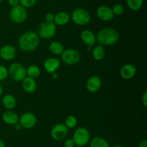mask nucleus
<instances>
[{"label": "nucleus", "mask_w": 147, "mask_h": 147, "mask_svg": "<svg viewBox=\"0 0 147 147\" xmlns=\"http://www.w3.org/2000/svg\"><path fill=\"white\" fill-rule=\"evenodd\" d=\"M8 73L11 78L17 82H22L27 77L26 68L19 63H11L8 67Z\"/></svg>", "instance_id": "nucleus-5"}, {"label": "nucleus", "mask_w": 147, "mask_h": 147, "mask_svg": "<svg viewBox=\"0 0 147 147\" xmlns=\"http://www.w3.org/2000/svg\"><path fill=\"white\" fill-rule=\"evenodd\" d=\"M70 18L73 22L79 26L88 24L91 21V15L88 11L83 8H76L72 11Z\"/></svg>", "instance_id": "nucleus-3"}, {"label": "nucleus", "mask_w": 147, "mask_h": 147, "mask_svg": "<svg viewBox=\"0 0 147 147\" xmlns=\"http://www.w3.org/2000/svg\"><path fill=\"white\" fill-rule=\"evenodd\" d=\"M64 124L65 125L67 129H74L78 125V119L77 118L73 115L67 116L66 119H65Z\"/></svg>", "instance_id": "nucleus-26"}, {"label": "nucleus", "mask_w": 147, "mask_h": 147, "mask_svg": "<svg viewBox=\"0 0 147 147\" xmlns=\"http://www.w3.org/2000/svg\"><path fill=\"white\" fill-rule=\"evenodd\" d=\"M96 14L99 20L103 22H109L114 18L111 8L109 6L101 5L97 9Z\"/></svg>", "instance_id": "nucleus-14"}, {"label": "nucleus", "mask_w": 147, "mask_h": 147, "mask_svg": "<svg viewBox=\"0 0 147 147\" xmlns=\"http://www.w3.org/2000/svg\"><path fill=\"white\" fill-rule=\"evenodd\" d=\"M22 88L23 90L27 93H32L37 90V84L35 79L31 78L26 77L24 80L22 81Z\"/></svg>", "instance_id": "nucleus-18"}, {"label": "nucleus", "mask_w": 147, "mask_h": 147, "mask_svg": "<svg viewBox=\"0 0 147 147\" xmlns=\"http://www.w3.org/2000/svg\"><path fill=\"white\" fill-rule=\"evenodd\" d=\"M61 65L60 60L57 57H49L43 63V67L45 71L50 74L56 73Z\"/></svg>", "instance_id": "nucleus-12"}, {"label": "nucleus", "mask_w": 147, "mask_h": 147, "mask_svg": "<svg viewBox=\"0 0 147 147\" xmlns=\"http://www.w3.org/2000/svg\"><path fill=\"white\" fill-rule=\"evenodd\" d=\"M114 16H121L124 13V7L121 4H116L111 8Z\"/></svg>", "instance_id": "nucleus-27"}, {"label": "nucleus", "mask_w": 147, "mask_h": 147, "mask_svg": "<svg viewBox=\"0 0 147 147\" xmlns=\"http://www.w3.org/2000/svg\"><path fill=\"white\" fill-rule=\"evenodd\" d=\"M45 1H48V0H45Z\"/></svg>", "instance_id": "nucleus-42"}, {"label": "nucleus", "mask_w": 147, "mask_h": 147, "mask_svg": "<svg viewBox=\"0 0 147 147\" xmlns=\"http://www.w3.org/2000/svg\"><path fill=\"white\" fill-rule=\"evenodd\" d=\"M72 139L74 142L76 146L84 147L90 142V131L85 127L78 128L73 133Z\"/></svg>", "instance_id": "nucleus-4"}, {"label": "nucleus", "mask_w": 147, "mask_h": 147, "mask_svg": "<svg viewBox=\"0 0 147 147\" xmlns=\"http://www.w3.org/2000/svg\"><path fill=\"white\" fill-rule=\"evenodd\" d=\"M57 32V26L54 22H42L38 27L37 34L39 37L45 40L50 39L54 37Z\"/></svg>", "instance_id": "nucleus-7"}, {"label": "nucleus", "mask_w": 147, "mask_h": 147, "mask_svg": "<svg viewBox=\"0 0 147 147\" xmlns=\"http://www.w3.org/2000/svg\"><path fill=\"white\" fill-rule=\"evenodd\" d=\"M17 55V50L11 45H5L0 48V57L6 61L14 60Z\"/></svg>", "instance_id": "nucleus-11"}, {"label": "nucleus", "mask_w": 147, "mask_h": 147, "mask_svg": "<svg viewBox=\"0 0 147 147\" xmlns=\"http://www.w3.org/2000/svg\"><path fill=\"white\" fill-rule=\"evenodd\" d=\"M96 42L102 46H111L119 40V33L113 27H104L96 34Z\"/></svg>", "instance_id": "nucleus-2"}, {"label": "nucleus", "mask_w": 147, "mask_h": 147, "mask_svg": "<svg viewBox=\"0 0 147 147\" xmlns=\"http://www.w3.org/2000/svg\"><path fill=\"white\" fill-rule=\"evenodd\" d=\"M14 129H15V130H17V131H20V130H21L22 129V126H21V125H20L19 123H16L15 125H14Z\"/></svg>", "instance_id": "nucleus-35"}, {"label": "nucleus", "mask_w": 147, "mask_h": 147, "mask_svg": "<svg viewBox=\"0 0 147 147\" xmlns=\"http://www.w3.org/2000/svg\"><path fill=\"white\" fill-rule=\"evenodd\" d=\"M106 56V50L104 47L100 45H96L92 50V57L96 61H100Z\"/></svg>", "instance_id": "nucleus-21"}, {"label": "nucleus", "mask_w": 147, "mask_h": 147, "mask_svg": "<svg viewBox=\"0 0 147 147\" xmlns=\"http://www.w3.org/2000/svg\"><path fill=\"white\" fill-rule=\"evenodd\" d=\"M2 105L7 110H12L17 106V100L13 95H4L2 98Z\"/></svg>", "instance_id": "nucleus-20"}, {"label": "nucleus", "mask_w": 147, "mask_h": 147, "mask_svg": "<svg viewBox=\"0 0 147 147\" xmlns=\"http://www.w3.org/2000/svg\"><path fill=\"white\" fill-rule=\"evenodd\" d=\"M40 37L34 31H27L20 36L18 39V45L20 50L26 53L33 52L40 45Z\"/></svg>", "instance_id": "nucleus-1"}, {"label": "nucleus", "mask_w": 147, "mask_h": 147, "mask_svg": "<svg viewBox=\"0 0 147 147\" xmlns=\"http://www.w3.org/2000/svg\"><path fill=\"white\" fill-rule=\"evenodd\" d=\"M0 147H6L5 143H4V141L1 139H0Z\"/></svg>", "instance_id": "nucleus-36"}, {"label": "nucleus", "mask_w": 147, "mask_h": 147, "mask_svg": "<svg viewBox=\"0 0 147 147\" xmlns=\"http://www.w3.org/2000/svg\"><path fill=\"white\" fill-rule=\"evenodd\" d=\"M64 146L65 147H75L76 144H75L74 142L72 139H67L64 142Z\"/></svg>", "instance_id": "nucleus-31"}, {"label": "nucleus", "mask_w": 147, "mask_h": 147, "mask_svg": "<svg viewBox=\"0 0 147 147\" xmlns=\"http://www.w3.org/2000/svg\"><path fill=\"white\" fill-rule=\"evenodd\" d=\"M3 1H4V0H0V3H1V2H2Z\"/></svg>", "instance_id": "nucleus-40"}, {"label": "nucleus", "mask_w": 147, "mask_h": 147, "mask_svg": "<svg viewBox=\"0 0 147 147\" xmlns=\"http://www.w3.org/2000/svg\"><path fill=\"white\" fill-rule=\"evenodd\" d=\"M37 0H20V5L24 8H31L37 4Z\"/></svg>", "instance_id": "nucleus-28"}, {"label": "nucleus", "mask_w": 147, "mask_h": 147, "mask_svg": "<svg viewBox=\"0 0 147 147\" xmlns=\"http://www.w3.org/2000/svg\"><path fill=\"white\" fill-rule=\"evenodd\" d=\"M55 14L52 12H48L45 15V22H54Z\"/></svg>", "instance_id": "nucleus-30"}, {"label": "nucleus", "mask_w": 147, "mask_h": 147, "mask_svg": "<svg viewBox=\"0 0 147 147\" xmlns=\"http://www.w3.org/2000/svg\"><path fill=\"white\" fill-rule=\"evenodd\" d=\"M113 147H125L123 146H122V145H116V146H113Z\"/></svg>", "instance_id": "nucleus-39"}, {"label": "nucleus", "mask_w": 147, "mask_h": 147, "mask_svg": "<svg viewBox=\"0 0 147 147\" xmlns=\"http://www.w3.org/2000/svg\"><path fill=\"white\" fill-rule=\"evenodd\" d=\"M86 89L89 93H97L102 86V80L100 77L97 76H90L86 81Z\"/></svg>", "instance_id": "nucleus-13"}, {"label": "nucleus", "mask_w": 147, "mask_h": 147, "mask_svg": "<svg viewBox=\"0 0 147 147\" xmlns=\"http://www.w3.org/2000/svg\"><path fill=\"white\" fill-rule=\"evenodd\" d=\"M144 0H126L128 7L132 11H138L142 7Z\"/></svg>", "instance_id": "nucleus-25"}, {"label": "nucleus", "mask_w": 147, "mask_h": 147, "mask_svg": "<svg viewBox=\"0 0 147 147\" xmlns=\"http://www.w3.org/2000/svg\"><path fill=\"white\" fill-rule=\"evenodd\" d=\"M1 119L6 124L14 126L19 122L20 116L12 110H7L2 113Z\"/></svg>", "instance_id": "nucleus-17"}, {"label": "nucleus", "mask_w": 147, "mask_h": 147, "mask_svg": "<svg viewBox=\"0 0 147 147\" xmlns=\"http://www.w3.org/2000/svg\"><path fill=\"white\" fill-rule=\"evenodd\" d=\"M70 20V15L65 11H61L55 14L54 24L56 26H65L68 24Z\"/></svg>", "instance_id": "nucleus-19"}, {"label": "nucleus", "mask_w": 147, "mask_h": 147, "mask_svg": "<svg viewBox=\"0 0 147 147\" xmlns=\"http://www.w3.org/2000/svg\"><path fill=\"white\" fill-rule=\"evenodd\" d=\"M142 103H143L144 106L145 108L147 107V91H144V93L143 94V96H142Z\"/></svg>", "instance_id": "nucleus-33"}, {"label": "nucleus", "mask_w": 147, "mask_h": 147, "mask_svg": "<svg viewBox=\"0 0 147 147\" xmlns=\"http://www.w3.org/2000/svg\"><path fill=\"white\" fill-rule=\"evenodd\" d=\"M75 147H83V146H76Z\"/></svg>", "instance_id": "nucleus-41"}, {"label": "nucleus", "mask_w": 147, "mask_h": 147, "mask_svg": "<svg viewBox=\"0 0 147 147\" xmlns=\"http://www.w3.org/2000/svg\"><path fill=\"white\" fill-rule=\"evenodd\" d=\"M80 54L78 50L73 48L64 50L61 55L62 61L68 65H75L80 61Z\"/></svg>", "instance_id": "nucleus-8"}, {"label": "nucleus", "mask_w": 147, "mask_h": 147, "mask_svg": "<svg viewBox=\"0 0 147 147\" xmlns=\"http://www.w3.org/2000/svg\"><path fill=\"white\" fill-rule=\"evenodd\" d=\"M19 123L22 128L30 129L34 128L37 123V118L35 115L31 112H25L22 113L19 119Z\"/></svg>", "instance_id": "nucleus-10"}, {"label": "nucleus", "mask_w": 147, "mask_h": 147, "mask_svg": "<svg viewBox=\"0 0 147 147\" xmlns=\"http://www.w3.org/2000/svg\"><path fill=\"white\" fill-rule=\"evenodd\" d=\"M27 17V9L21 5L11 7L9 11V19L14 24H22Z\"/></svg>", "instance_id": "nucleus-6"}, {"label": "nucleus", "mask_w": 147, "mask_h": 147, "mask_svg": "<svg viewBox=\"0 0 147 147\" xmlns=\"http://www.w3.org/2000/svg\"><path fill=\"white\" fill-rule=\"evenodd\" d=\"M2 94H3V88L2 86H1V85L0 84V97L2 96Z\"/></svg>", "instance_id": "nucleus-38"}, {"label": "nucleus", "mask_w": 147, "mask_h": 147, "mask_svg": "<svg viewBox=\"0 0 147 147\" xmlns=\"http://www.w3.org/2000/svg\"><path fill=\"white\" fill-rule=\"evenodd\" d=\"M82 42L87 47H93L96 42V36L93 31L90 30H84L80 34Z\"/></svg>", "instance_id": "nucleus-16"}, {"label": "nucleus", "mask_w": 147, "mask_h": 147, "mask_svg": "<svg viewBox=\"0 0 147 147\" xmlns=\"http://www.w3.org/2000/svg\"><path fill=\"white\" fill-rule=\"evenodd\" d=\"M8 68L4 65H0V81L4 80L8 77Z\"/></svg>", "instance_id": "nucleus-29"}, {"label": "nucleus", "mask_w": 147, "mask_h": 147, "mask_svg": "<svg viewBox=\"0 0 147 147\" xmlns=\"http://www.w3.org/2000/svg\"><path fill=\"white\" fill-rule=\"evenodd\" d=\"M7 2L11 7H14L20 4V0H7Z\"/></svg>", "instance_id": "nucleus-32"}, {"label": "nucleus", "mask_w": 147, "mask_h": 147, "mask_svg": "<svg viewBox=\"0 0 147 147\" xmlns=\"http://www.w3.org/2000/svg\"><path fill=\"white\" fill-rule=\"evenodd\" d=\"M139 147H147V140L143 139L139 144Z\"/></svg>", "instance_id": "nucleus-34"}, {"label": "nucleus", "mask_w": 147, "mask_h": 147, "mask_svg": "<svg viewBox=\"0 0 147 147\" xmlns=\"http://www.w3.org/2000/svg\"><path fill=\"white\" fill-rule=\"evenodd\" d=\"M136 71H137V69L134 65L127 63L121 67L120 75L122 78L125 80H130L136 76Z\"/></svg>", "instance_id": "nucleus-15"}, {"label": "nucleus", "mask_w": 147, "mask_h": 147, "mask_svg": "<svg viewBox=\"0 0 147 147\" xmlns=\"http://www.w3.org/2000/svg\"><path fill=\"white\" fill-rule=\"evenodd\" d=\"M68 132L69 129L66 127L64 123H59L53 126L50 131V135L55 141L60 142L67 137Z\"/></svg>", "instance_id": "nucleus-9"}, {"label": "nucleus", "mask_w": 147, "mask_h": 147, "mask_svg": "<svg viewBox=\"0 0 147 147\" xmlns=\"http://www.w3.org/2000/svg\"><path fill=\"white\" fill-rule=\"evenodd\" d=\"M90 147H110V145L104 138L96 136L90 142Z\"/></svg>", "instance_id": "nucleus-24"}, {"label": "nucleus", "mask_w": 147, "mask_h": 147, "mask_svg": "<svg viewBox=\"0 0 147 147\" xmlns=\"http://www.w3.org/2000/svg\"><path fill=\"white\" fill-rule=\"evenodd\" d=\"M52 76H53V78L55 79V80H57V79L58 78H59L58 75H57V73H53V74H52Z\"/></svg>", "instance_id": "nucleus-37"}, {"label": "nucleus", "mask_w": 147, "mask_h": 147, "mask_svg": "<svg viewBox=\"0 0 147 147\" xmlns=\"http://www.w3.org/2000/svg\"><path fill=\"white\" fill-rule=\"evenodd\" d=\"M64 50L63 45L58 41L52 42L49 45V50L54 55H61Z\"/></svg>", "instance_id": "nucleus-22"}, {"label": "nucleus", "mask_w": 147, "mask_h": 147, "mask_svg": "<svg viewBox=\"0 0 147 147\" xmlns=\"http://www.w3.org/2000/svg\"><path fill=\"white\" fill-rule=\"evenodd\" d=\"M27 76L31 78L36 79L41 74V70L40 67L36 65H31L27 68H26Z\"/></svg>", "instance_id": "nucleus-23"}]
</instances>
